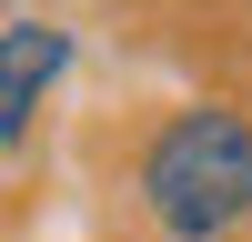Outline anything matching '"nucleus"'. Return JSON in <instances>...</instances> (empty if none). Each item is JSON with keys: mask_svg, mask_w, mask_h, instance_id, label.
Listing matches in <instances>:
<instances>
[{"mask_svg": "<svg viewBox=\"0 0 252 242\" xmlns=\"http://www.w3.org/2000/svg\"><path fill=\"white\" fill-rule=\"evenodd\" d=\"M141 212L161 242H232L252 222V111L192 101L141 141Z\"/></svg>", "mask_w": 252, "mask_h": 242, "instance_id": "1", "label": "nucleus"}, {"mask_svg": "<svg viewBox=\"0 0 252 242\" xmlns=\"http://www.w3.org/2000/svg\"><path fill=\"white\" fill-rule=\"evenodd\" d=\"M61 71H71V30L61 20H0V141H20L40 121Z\"/></svg>", "mask_w": 252, "mask_h": 242, "instance_id": "2", "label": "nucleus"}]
</instances>
